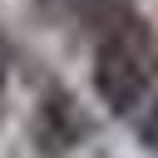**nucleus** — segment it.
I'll return each mask as SVG.
<instances>
[{"mask_svg":"<svg viewBox=\"0 0 158 158\" xmlns=\"http://www.w3.org/2000/svg\"><path fill=\"white\" fill-rule=\"evenodd\" d=\"M89 128L94 123H89V114L79 109V99L69 89H44V99L35 104V118H30V133H35V143H40L44 158L74 153L89 138Z\"/></svg>","mask_w":158,"mask_h":158,"instance_id":"obj_2","label":"nucleus"},{"mask_svg":"<svg viewBox=\"0 0 158 158\" xmlns=\"http://www.w3.org/2000/svg\"><path fill=\"white\" fill-rule=\"evenodd\" d=\"M158 74V44L143 20H114L94 49V94L109 114H133Z\"/></svg>","mask_w":158,"mask_h":158,"instance_id":"obj_1","label":"nucleus"},{"mask_svg":"<svg viewBox=\"0 0 158 158\" xmlns=\"http://www.w3.org/2000/svg\"><path fill=\"white\" fill-rule=\"evenodd\" d=\"M133 133H138V143H143V148H153V153H158V99H148V109L138 114Z\"/></svg>","mask_w":158,"mask_h":158,"instance_id":"obj_3","label":"nucleus"},{"mask_svg":"<svg viewBox=\"0 0 158 158\" xmlns=\"http://www.w3.org/2000/svg\"><path fill=\"white\" fill-rule=\"evenodd\" d=\"M10 59H15V49H10V40H5V30H0V84H5V74H10Z\"/></svg>","mask_w":158,"mask_h":158,"instance_id":"obj_4","label":"nucleus"}]
</instances>
